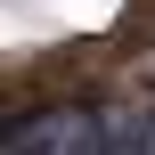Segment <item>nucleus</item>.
I'll return each instance as SVG.
<instances>
[{"instance_id":"f257e3e1","label":"nucleus","mask_w":155,"mask_h":155,"mask_svg":"<svg viewBox=\"0 0 155 155\" xmlns=\"http://www.w3.org/2000/svg\"><path fill=\"white\" fill-rule=\"evenodd\" d=\"M8 155H114V114L98 106H41L8 131Z\"/></svg>"},{"instance_id":"f03ea898","label":"nucleus","mask_w":155,"mask_h":155,"mask_svg":"<svg viewBox=\"0 0 155 155\" xmlns=\"http://www.w3.org/2000/svg\"><path fill=\"white\" fill-rule=\"evenodd\" d=\"M114 155H155V114H131V123H114Z\"/></svg>"}]
</instances>
